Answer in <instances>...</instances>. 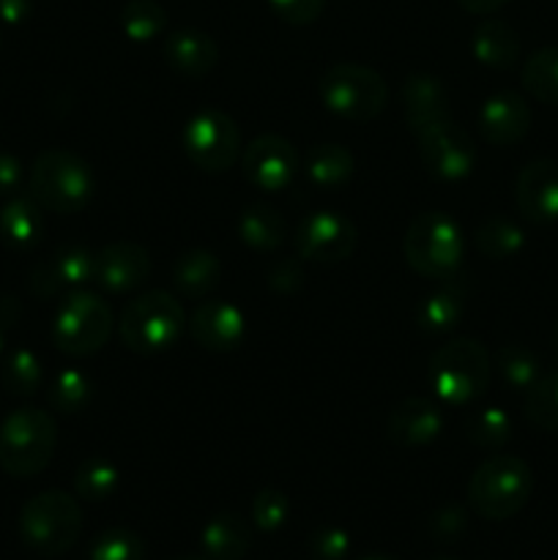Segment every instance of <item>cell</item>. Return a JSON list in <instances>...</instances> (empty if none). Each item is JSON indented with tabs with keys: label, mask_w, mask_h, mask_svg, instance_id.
<instances>
[{
	"label": "cell",
	"mask_w": 558,
	"mask_h": 560,
	"mask_svg": "<svg viewBox=\"0 0 558 560\" xmlns=\"http://www.w3.org/2000/svg\"><path fill=\"white\" fill-rule=\"evenodd\" d=\"M403 107L408 129L414 131V135L430 129V126L452 120V115H449L446 88H443V82L432 74H410L408 80H405Z\"/></svg>",
	"instance_id": "obj_19"
},
{
	"label": "cell",
	"mask_w": 558,
	"mask_h": 560,
	"mask_svg": "<svg viewBox=\"0 0 558 560\" xmlns=\"http://www.w3.org/2000/svg\"><path fill=\"white\" fill-rule=\"evenodd\" d=\"M468 438L481 448H501L512 438V419L501 408H485L470 416Z\"/></svg>",
	"instance_id": "obj_35"
},
{
	"label": "cell",
	"mask_w": 558,
	"mask_h": 560,
	"mask_svg": "<svg viewBox=\"0 0 558 560\" xmlns=\"http://www.w3.org/2000/svg\"><path fill=\"white\" fill-rule=\"evenodd\" d=\"M525 419L547 432H558V372L539 375L525 392Z\"/></svg>",
	"instance_id": "obj_30"
},
{
	"label": "cell",
	"mask_w": 558,
	"mask_h": 560,
	"mask_svg": "<svg viewBox=\"0 0 558 560\" xmlns=\"http://www.w3.org/2000/svg\"><path fill=\"white\" fill-rule=\"evenodd\" d=\"M525 244V235L512 219L492 217L485 219L476 230V249L481 252L490 260H507V257H514Z\"/></svg>",
	"instance_id": "obj_28"
},
{
	"label": "cell",
	"mask_w": 558,
	"mask_h": 560,
	"mask_svg": "<svg viewBox=\"0 0 558 560\" xmlns=\"http://www.w3.org/2000/svg\"><path fill=\"white\" fill-rule=\"evenodd\" d=\"M0 235L11 246H33L42 235V211L36 200L14 197L0 211Z\"/></svg>",
	"instance_id": "obj_26"
},
{
	"label": "cell",
	"mask_w": 558,
	"mask_h": 560,
	"mask_svg": "<svg viewBox=\"0 0 558 560\" xmlns=\"http://www.w3.org/2000/svg\"><path fill=\"white\" fill-rule=\"evenodd\" d=\"M58 427L47 410L20 408L0 424V468L14 479H31L49 465Z\"/></svg>",
	"instance_id": "obj_4"
},
{
	"label": "cell",
	"mask_w": 558,
	"mask_h": 560,
	"mask_svg": "<svg viewBox=\"0 0 558 560\" xmlns=\"http://www.w3.org/2000/svg\"><path fill=\"white\" fill-rule=\"evenodd\" d=\"M531 129V109L520 93L501 91L479 109V131L492 145H518Z\"/></svg>",
	"instance_id": "obj_17"
},
{
	"label": "cell",
	"mask_w": 558,
	"mask_h": 560,
	"mask_svg": "<svg viewBox=\"0 0 558 560\" xmlns=\"http://www.w3.org/2000/svg\"><path fill=\"white\" fill-rule=\"evenodd\" d=\"M523 88L542 104L558 107V47L536 49L523 63Z\"/></svg>",
	"instance_id": "obj_27"
},
{
	"label": "cell",
	"mask_w": 558,
	"mask_h": 560,
	"mask_svg": "<svg viewBox=\"0 0 558 560\" xmlns=\"http://www.w3.org/2000/svg\"><path fill=\"white\" fill-rule=\"evenodd\" d=\"M430 381L449 405H470L490 386V355L479 339L457 337L432 353Z\"/></svg>",
	"instance_id": "obj_6"
},
{
	"label": "cell",
	"mask_w": 558,
	"mask_h": 560,
	"mask_svg": "<svg viewBox=\"0 0 558 560\" xmlns=\"http://www.w3.org/2000/svg\"><path fill=\"white\" fill-rule=\"evenodd\" d=\"M435 560H454V558H435Z\"/></svg>",
	"instance_id": "obj_50"
},
{
	"label": "cell",
	"mask_w": 558,
	"mask_h": 560,
	"mask_svg": "<svg viewBox=\"0 0 558 560\" xmlns=\"http://www.w3.org/2000/svg\"><path fill=\"white\" fill-rule=\"evenodd\" d=\"M356 224L345 213L315 211L299 224V252L304 260L339 262L348 260L356 249Z\"/></svg>",
	"instance_id": "obj_13"
},
{
	"label": "cell",
	"mask_w": 558,
	"mask_h": 560,
	"mask_svg": "<svg viewBox=\"0 0 558 560\" xmlns=\"http://www.w3.org/2000/svg\"><path fill=\"white\" fill-rule=\"evenodd\" d=\"M31 14V0H0V20L9 25H20Z\"/></svg>",
	"instance_id": "obj_44"
},
{
	"label": "cell",
	"mask_w": 558,
	"mask_h": 560,
	"mask_svg": "<svg viewBox=\"0 0 558 560\" xmlns=\"http://www.w3.org/2000/svg\"><path fill=\"white\" fill-rule=\"evenodd\" d=\"M388 441L403 448H419L435 441L443 430V416L435 402L425 397H408L388 416Z\"/></svg>",
	"instance_id": "obj_18"
},
{
	"label": "cell",
	"mask_w": 558,
	"mask_h": 560,
	"mask_svg": "<svg viewBox=\"0 0 558 560\" xmlns=\"http://www.w3.org/2000/svg\"><path fill=\"white\" fill-rule=\"evenodd\" d=\"M27 186L38 206L69 217L91 202L96 180H93V170L85 159L66 148H49L33 162Z\"/></svg>",
	"instance_id": "obj_1"
},
{
	"label": "cell",
	"mask_w": 558,
	"mask_h": 560,
	"mask_svg": "<svg viewBox=\"0 0 558 560\" xmlns=\"http://www.w3.org/2000/svg\"><path fill=\"white\" fill-rule=\"evenodd\" d=\"M518 211L531 224L558 222V162L534 159L518 175Z\"/></svg>",
	"instance_id": "obj_14"
},
{
	"label": "cell",
	"mask_w": 558,
	"mask_h": 560,
	"mask_svg": "<svg viewBox=\"0 0 558 560\" xmlns=\"http://www.w3.org/2000/svg\"><path fill=\"white\" fill-rule=\"evenodd\" d=\"M151 273V257L140 244L118 241L109 244L93 257V279L98 288L109 293H126V290L140 288Z\"/></svg>",
	"instance_id": "obj_15"
},
{
	"label": "cell",
	"mask_w": 558,
	"mask_h": 560,
	"mask_svg": "<svg viewBox=\"0 0 558 560\" xmlns=\"http://www.w3.org/2000/svg\"><path fill=\"white\" fill-rule=\"evenodd\" d=\"M3 386L14 397H31L42 386V361L31 350H14L5 359L3 366Z\"/></svg>",
	"instance_id": "obj_34"
},
{
	"label": "cell",
	"mask_w": 558,
	"mask_h": 560,
	"mask_svg": "<svg viewBox=\"0 0 558 560\" xmlns=\"http://www.w3.org/2000/svg\"><path fill=\"white\" fill-rule=\"evenodd\" d=\"M421 164L441 180L468 178L476 167V148L454 120L430 126L416 135Z\"/></svg>",
	"instance_id": "obj_11"
},
{
	"label": "cell",
	"mask_w": 558,
	"mask_h": 560,
	"mask_svg": "<svg viewBox=\"0 0 558 560\" xmlns=\"http://www.w3.org/2000/svg\"><path fill=\"white\" fill-rule=\"evenodd\" d=\"M356 170L353 153L345 145L337 142H326V145L310 148V153L304 156V173L321 189H339L342 184H348L350 175Z\"/></svg>",
	"instance_id": "obj_24"
},
{
	"label": "cell",
	"mask_w": 558,
	"mask_h": 560,
	"mask_svg": "<svg viewBox=\"0 0 558 560\" xmlns=\"http://www.w3.org/2000/svg\"><path fill=\"white\" fill-rule=\"evenodd\" d=\"M435 534H443V536H457L460 530L465 528V514L460 512L457 506H449L443 509L441 514L435 517Z\"/></svg>",
	"instance_id": "obj_43"
},
{
	"label": "cell",
	"mask_w": 558,
	"mask_h": 560,
	"mask_svg": "<svg viewBox=\"0 0 558 560\" xmlns=\"http://www.w3.org/2000/svg\"><path fill=\"white\" fill-rule=\"evenodd\" d=\"M534 474L528 463L512 454H498L481 463L468 481V503L485 520H509L528 503Z\"/></svg>",
	"instance_id": "obj_2"
},
{
	"label": "cell",
	"mask_w": 558,
	"mask_h": 560,
	"mask_svg": "<svg viewBox=\"0 0 558 560\" xmlns=\"http://www.w3.org/2000/svg\"><path fill=\"white\" fill-rule=\"evenodd\" d=\"M239 235L249 249L271 252L284 241V222L277 208L266 202H252L239 217Z\"/></svg>",
	"instance_id": "obj_25"
},
{
	"label": "cell",
	"mask_w": 558,
	"mask_h": 560,
	"mask_svg": "<svg viewBox=\"0 0 558 560\" xmlns=\"http://www.w3.org/2000/svg\"><path fill=\"white\" fill-rule=\"evenodd\" d=\"M361 560H397V558H388V556H370V558H361Z\"/></svg>",
	"instance_id": "obj_47"
},
{
	"label": "cell",
	"mask_w": 558,
	"mask_h": 560,
	"mask_svg": "<svg viewBox=\"0 0 558 560\" xmlns=\"http://www.w3.org/2000/svg\"><path fill=\"white\" fill-rule=\"evenodd\" d=\"M241 173L255 189L282 191L299 173V151L279 135H260L241 153Z\"/></svg>",
	"instance_id": "obj_12"
},
{
	"label": "cell",
	"mask_w": 558,
	"mask_h": 560,
	"mask_svg": "<svg viewBox=\"0 0 558 560\" xmlns=\"http://www.w3.org/2000/svg\"><path fill=\"white\" fill-rule=\"evenodd\" d=\"M146 545L137 534L126 528H109L96 536L91 547V560H142Z\"/></svg>",
	"instance_id": "obj_37"
},
{
	"label": "cell",
	"mask_w": 558,
	"mask_h": 560,
	"mask_svg": "<svg viewBox=\"0 0 558 560\" xmlns=\"http://www.w3.org/2000/svg\"><path fill=\"white\" fill-rule=\"evenodd\" d=\"M348 534L339 528H321L310 539V552L315 560H342L348 556Z\"/></svg>",
	"instance_id": "obj_41"
},
{
	"label": "cell",
	"mask_w": 558,
	"mask_h": 560,
	"mask_svg": "<svg viewBox=\"0 0 558 560\" xmlns=\"http://www.w3.org/2000/svg\"><path fill=\"white\" fill-rule=\"evenodd\" d=\"M186 328V312L175 295L164 290H151V293L137 295L129 301L118 323L120 342L131 353L151 355L173 348Z\"/></svg>",
	"instance_id": "obj_3"
},
{
	"label": "cell",
	"mask_w": 558,
	"mask_h": 560,
	"mask_svg": "<svg viewBox=\"0 0 558 560\" xmlns=\"http://www.w3.org/2000/svg\"><path fill=\"white\" fill-rule=\"evenodd\" d=\"M470 52L481 66L507 71L520 60V36L507 22L485 20L470 36Z\"/></svg>",
	"instance_id": "obj_22"
},
{
	"label": "cell",
	"mask_w": 558,
	"mask_h": 560,
	"mask_svg": "<svg viewBox=\"0 0 558 560\" xmlns=\"http://www.w3.org/2000/svg\"><path fill=\"white\" fill-rule=\"evenodd\" d=\"M222 279V262L208 249H189L175 257L173 284L186 299H202Z\"/></svg>",
	"instance_id": "obj_23"
},
{
	"label": "cell",
	"mask_w": 558,
	"mask_h": 560,
	"mask_svg": "<svg viewBox=\"0 0 558 560\" xmlns=\"http://www.w3.org/2000/svg\"><path fill=\"white\" fill-rule=\"evenodd\" d=\"M553 355H556V364H558V323L553 326Z\"/></svg>",
	"instance_id": "obj_46"
},
{
	"label": "cell",
	"mask_w": 558,
	"mask_h": 560,
	"mask_svg": "<svg viewBox=\"0 0 558 560\" xmlns=\"http://www.w3.org/2000/svg\"><path fill=\"white\" fill-rule=\"evenodd\" d=\"M113 334V312L96 293H74L63 301L53 326V339L60 353L93 355Z\"/></svg>",
	"instance_id": "obj_9"
},
{
	"label": "cell",
	"mask_w": 558,
	"mask_h": 560,
	"mask_svg": "<svg viewBox=\"0 0 558 560\" xmlns=\"http://www.w3.org/2000/svg\"><path fill=\"white\" fill-rule=\"evenodd\" d=\"M184 151L206 173H224L241 153L235 120L222 109H200L184 126Z\"/></svg>",
	"instance_id": "obj_10"
},
{
	"label": "cell",
	"mask_w": 558,
	"mask_h": 560,
	"mask_svg": "<svg viewBox=\"0 0 558 560\" xmlns=\"http://www.w3.org/2000/svg\"><path fill=\"white\" fill-rule=\"evenodd\" d=\"M164 58L175 71L186 77H202L217 66L219 47L208 33L195 27H181L173 31L164 42Z\"/></svg>",
	"instance_id": "obj_20"
},
{
	"label": "cell",
	"mask_w": 558,
	"mask_h": 560,
	"mask_svg": "<svg viewBox=\"0 0 558 560\" xmlns=\"http://www.w3.org/2000/svg\"><path fill=\"white\" fill-rule=\"evenodd\" d=\"M91 399V381L80 370H66L55 377L49 388V405L60 413H77Z\"/></svg>",
	"instance_id": "obj_36"
},
{
	"label": "cell",
	"mask_w": 558,
	"mask_h": 560,
	"mask_svg": "<svg viewBox=\"0 0 558 560\" xmlns=\"http://www.w3.org/2000/svg\"><path fill=\"white\" fill-rule=\"evenodd\" d=\"M498 372H501L503 383L514 392H528L542 375L536 355L523 345H503L498 350Z\"/></svg>",
	"instance_id": "obj_31"
},
{
	"label": "cell",
	"mask_w": 558,
	"mask_h": 560,
	"mask_svg": "<svg viewBox=\"0 0 558 560\" xmlns=\"http://www.w3.org/2000/svg\"><path fill=\"white\" fill-rule=\"evenodd\" d=\"M200 547L208 560H241L252 547V530L241 514L222 512L202 528Z\"/></svg>",
	"instance_id": "obj_21"
},
{
	"label": "cell",
	"mask_w": 558,
	"mask_h": 560,
	"mask_svg": "<svg viewBox=\"0 0 558 560\" xmlns=\"http://www.w3.org/2000/svg\"><path fill=\"white\" fill-rule=\"evenodd\" d=\"M288 512H290L288 495L274 490V487L260 490L255 495V501H252V520H255L257 528L266 530V534H274V530L282 528L284 520H288Z\"/></svg>",
	"instance_id": "obj_38"
},
{
	"label": "cell",
	"mask_w": 558,
	"mask_h": 560,
	"mask_svg": "<svg viewBox=\"0 0 558 560\" xmlns=\"http://www.w3.org/2000/svg\"><path fill=\"white\" fill-rule=\"evenodd\" d=\"M388 88L375 69L361 63H334L321 77V98L332 113L348 120H370L386 107Z\"/></svg>",
	"instance_id": "obj_8"
},
{
	"label": "cell",
	"mask_w": 558,
	"mask_h": 560,
	"mask_svg": "<svg viewBox=\"0 0 558 560\" xmlns=\"http://www.w3.org/2000/svg\"><path fill=\"white\" fill-rule=\"evenodd\" d=\"M82 530V509L69 492L47 490L33 495L20 512L22 541L38 556H63Z\"/></svg>",
	"instance_id": "obj_5"
},
{
	"label": "cell",
	"mask_w": 558,
	"mask_h": 560,
	"mask_svg": "<svg viewBox=\"0 0 558 560\" xmlns=\"http://www.w3.org/2000/svg\"><path fill=\"white\" fill-rule=\"evenodd\" d=\"M460 5H463L468 14H479V16H487L492 14V11L503 9V5L509 3V0H457Z\"/></svg>",
	"instance_id": "obj_45"
},
{
	"label": "cell",
	"mask_w": 558,
	"mask_h": 560,
	"mask_svg": "<svg viewBox=\"0 0 558 560\" xmlns=\"http://www.w3.org/2000/svg\"><path fill=\"white\" fill-rule=\"evenodd\" d=\"M268 5L288 25H312L326 9V0H268Z\"/></svg>",
	"instance_id": "obj_40"
},
{
	"label": "cell",
	"mask_w": 558,
	"mask_h": 560,
	"mask_svg": "<svg viewBox=\"0 0 558 560\" xmlns=\"http://www.w3.org/2000/svg\"><path fill=\"white\" fill-rule=\"evenodd\" d=\"M403 252L408 266L425 279H449L463 260V233L441 211L419 213L408 224Z\"/></svg>",
	"instance_id": "obj_7"
},
{
	"label": "cell",
	"mask_w": 558,
	"mask_h": 560,
	"mask_svg": "<svg viewBox=\"0 0 558 560\" xmlns=\"http://www.w3.org/2000/svg\"><path fill=\"white\" fill-rule=\"evenodd\" d=\"M120 485V474L107 459H88L74 476V490L82 501H107Z\"/></svg>",
	"instance_id": "obj_32"
},
{
	"label": "cell",
	"mask_w": 558,
	"mask_h": 560,
	"mask_svg": "<svg viewBox=\"0 0 558 560\" xmlns=\"http://www.w3.org/2000/svg\"><path fill=\"white\" fill-rule=\"evenodd\" d=\"M22 180V164L20 159L11 153H0V197L16 191Z\"/></svg>",
	"instance_id": "obj_42"
},
{
	"label": "cell",
	"mask_w": 558,
	"mask_h": 560,
	"mask_svg": "<svg viewBox=\"0 0 558 560\" xmlns=\"http://www.w3.org/2000/svg\"><path fill=\"white\" fill-rule=\"evenodd\" d=\"M244 315L239 306L228 304V301H200L191 312L189 331L200 348L213 350V353H228V350L239 348L244 339Z\"/></svg>",
	"instance_id": "obj_16"
},
{
	"label": "cell",
	"mask_w": 558,
	"mask_h": 560,
	"mask_svg": "<svg viewBox=\"0 0 558 560\" xmlns=\"http://www.w3.org/2000/svg\"><path fill=\"white\" fill-rule=\"evenodd\" d=\"M0 350H3V337H0Z\"/></svg>",
	"instance_id": "obj_49"
},
{
	"label": "cell",
	"mask_w": 558,
	"mask_h": 560,
	"mask_svg": "<svg viewBox=\"0 0 558 560\" xmlns=\"http://www.w3.org/2000/svg\"><path fill=\"white\" fill-rule=\"evenodd\" d=\"M120 27L131 42H151L167 27V11L156 0H129L120 11Z\"/></svg>",
	"instance_id": "obj_29"
},
{
	"label": "cell",
	"mask_w": 558,
	"mask_h": 560,
	"mask_svg": "<svg viewBox=\"0 0 558 560\" xmlns=\"http://www.w3.org/2000/svg\"><path fill=\"white\" fill-rule=\"evenodd\" d=\"M460 315H463V295L452 293V290H438L421 301L416 320L425 331L438 334L449 331L460 320Z\"/></svg>",
	"instance_id": "obj_33"
},
{
	"label": "cell",
	"mask_w": 558,
	"mask_h": 560,
	"mask_svg": "<svg viewBox=\"0 0 558 560\" xmlns=\"http://www.w3.org/2000/svg\"><path fill=\"white\" fill-rule=\"evenodd\" d=\"M53 273L58 284H80L93 279V255L82 246H66L55 255Z\"/></svg>",
	"instance_id": "obj_39"
},
{
	"label": "cell",
	"mask_w": 558,
	"mask_h": 560,
	"mask_svg": "<svg viewBox=\"0 0 558 560\" xmlns=\"http://www.w3.org/2000/svg\"><path fill=\"white\" fill-rule=\"evenodd\" d=\"M178 560H208V558H178Z\"/></svg>",
	"instance_id": "obj_48"
}]
</instances>
